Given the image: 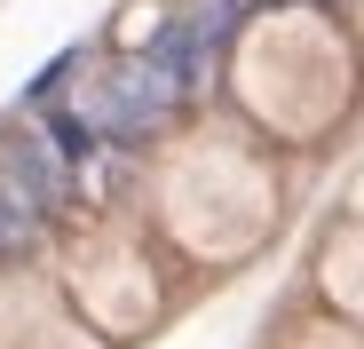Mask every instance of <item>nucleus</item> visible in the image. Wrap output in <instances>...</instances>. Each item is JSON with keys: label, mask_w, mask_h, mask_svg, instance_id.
Here are the masks:
<instances>
[{"label": "nucleus", "mask_w": 364, "mask_h": 349, "mask_svg": "<svg viewBox=\"0 0 364 349\" xmlns=\"http://www.w3.org/2000/svg\"><path fill=\"white\" fill-rule=\"evenodd\" d=\"M191 103L174 80H166V64L159 56H135L127 72H111L95 95H87V127L95 135H111V143H143V135H159L174 111Z\"/></svg>", "instance_id": "1"}, {"label": "nucleus", "mask_w": 364, "mask_h": 349, "mask_svg": "<svg viewBox=\"0 0 364 349\" xmlns=\"http://www.w3.org/2000/svg\"><path fill=\"white\" fill-rule=\"evenodd\" d=\"M40 143H48L55 159H64V167H80V159H87V151H95L103 135L87 127V111H55V120H48V135H40Z\"/></svg>", "instance_id": "2"}, {"label": "nucleus", "mask_w": 364, "mask_h": 349, "mask_svg": "<svg viewBox=\"0 0 364 349\" xmlns=\"http://www.w3.org/2000/svg\"><path fill=\"white\" fill-rule=\"evenodd\" d=\"M80 64H87V48H64V56H48V64H40V80L24 88V103H48V95H55V88H64V80H72Z\"/></svg>", "instance_id": "3"}]
</instances>
